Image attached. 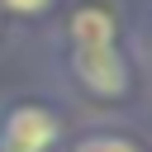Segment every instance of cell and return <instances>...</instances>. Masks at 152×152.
<instances>
[{
    "label": "cell",
    "mask_w": 152,
    "mask_h": 152,
    "mask_svg": "<svg viewBox=\"0 0 152 152\" xmlns=\"http://www.w3.org/2000/svg\"><path fill=\"white\" fill-rule=\"evenodd\" d=\"M76 152H138V147L128 138H119V133H95V138H81Z\"/></svg>",
    "instance_id": "277c9868"
},
{
    "label": "cell",
    "mask_w": 152,
    "mask_h": 152,
    "mask_svg": "<svg viewBox=\"0 0 152 152\" xmlns=\"http://www.w3.org/2000/svg\"><path fill=\"white\" fill-rule=\"evenodd\" d=\"M109 38H119V19L109 10L86 5L71 14V43H109Z\"/></svg>",
    "instance_id": "3957f363"
},
{
    "label": "cell",
    "mask_w": 152,
    "mask_h": 152,
    "mask_svg": "<svg viewBox=\"0 0 152 152\" xmlns=\"http://www.w3.org/2000/svg\"><path fill=\"white\" fill-rule=\"evenodd\" d=\"M10 14H43V10H52V0H0Z\"/></svg>",
    "instance_id": "5b68a950"
},
{
    "label": "cell",
    "mask_w": 152,
    "mask_h": 152,
    "mask_svg": "<svg viewBox=\"0 0 152 152\" xmlns=\"http://www.w3.org/2000/svg\"><path fill=\"white\" fill-rule=\"evenodd\" d=\"M71 71L100 100H119L128 90V62L119 52V38H109V43H71Z\"/></svg>",
    "instance_id": "6da1fadb"
},
{
    "label": "cell",
    "mask_w": 152,
    "mask_h": 152,
    "mask_svg": "<svg viewBox=\"0 0 152 152\" xmlns=\"http://www.w3.org/2000/svg\"><path fill=\"white\" fill-rule=\"evenodd\" d=\"M57 142V119L38 104H19L0 124V152H52Z\"/></svg>",
    "instance_id": "7a4b0ae2"
}]
</instances>
